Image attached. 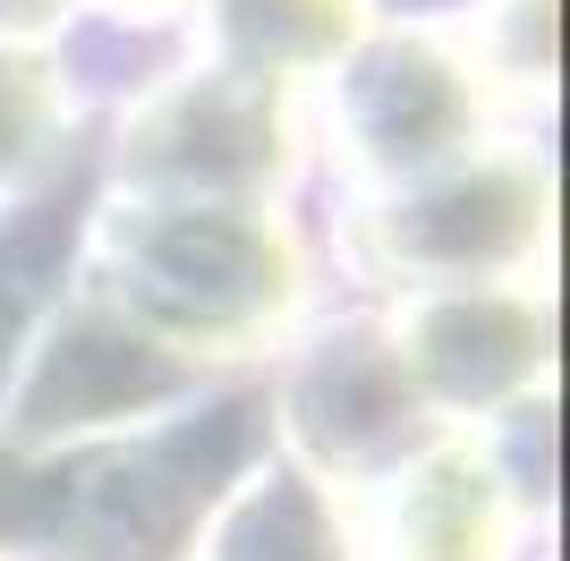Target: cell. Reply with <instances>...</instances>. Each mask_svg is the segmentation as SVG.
I'll list each match as a JSON object with an SVG mask.
<instances>
[{"mask_svg": "<svg viewBox=\"0 0 570 561\" xmlns=\"http://www.w3.org/2000/svg\"><path fill=\"white\" fill-rule=\"evenodd\" d=\"M256 443V409H205L170 425L154 451H102V460L26 485L0 502V537L18 528L51 561H170V544L222 502V476Z\"/></svg>", "mask_w": 570, "mask_h": 561, "instance_id": "cell-1", "label": "cell"}, {"mask_svg": "<svg viewBox=\"0 0 570 561\" xmlns=\"http://www.w3.org/2000/svg\"><path fill=\"white\" fill-rule=\"evenodd\" d=\"M111 280L137 306L128 332H145L163 357L238 341L298 298L289 238L247 205H163L111 222Z\"/></svg>", "mask_w": 570, "mask_h": 561, "instance_id": "cell-2", "label": "cell"}, {"mask_svg": "<svg viewBox=\"0 0 570 561\" xmlns=\"http://www.w3.org/2000/svg\"><path fill=\"white\" fill-rule=\"evenodd\" d=\"M546 222V179L537 163H485L443 179L434 196H409L401 213L375 222V256L401 273H434V280H469L485 289L494 264H520L537 247Z\"/></svg>", "mask_w": 570, "mask_h": 561, "instance_id": "cell-3", "label": "cell"}, {"mask_svg": "<svg viewBox=\"0 0 570 561\" xmlns=\"http://www.w3.org/2000/svg\"><path fill=\"white\" fill-rule=\"evenodd\" d=\"M537 366H546V332H537V306L520 289H452V298H426V315L401 332L409 392L460 400V409L511 400L520 383H537Z\"/></svg>", "mask_w": 570, "mask_h": 561, "instance_id": "cell-4", "label": "cell"}, {"mask_svg": "<svg viewBox=\"0 0 570 561\" xmlns=\"http://www.w3.org/2000/svg\"><path fill=\"white\" fill-rule=\"evenodd\" d=\"M350 119H357V154L375 170L443 163L469 137V69H452L426 43H383L350 77Z\"/></svg>", "mask_w": 570, "mask_h": 561, "instance_id": "cell-5", "label": "cell"}, {"mask_svg": "<svg viewBox=\"0 0 570 561\" xmlns=\"http://www.w3.org/2000/svg\"><path fill=\"white\" fill-rule=\"evenodd\" d=\"M520 511L511 485L476 443H434L426 460L401 476L392 502V561H511Z\"/></svg>", "mask_w": 570, "mask_h": 561, "instance_id": "cell-6", "label": "cell"}, {"mask_svg": "<svg viewBox=\"0 0 570 561\" xmlns=\"http://www.w3.org/2000/svg\"><path fill=\"white\" fill-rule=\"evenodd\" d=\"M222 561H341V544H333V528H324V502H315L307 476L264 485L256 502L230 519Z\"/></svg>", "mask_w": 570, "mask_h": 561, "instance_id": "cell-7", "label": "cell"}, {"mask_svg": "<svg viewBox=\"0 0 570 561\" xmlns=\"http://www.w3.org/2000/svg\"><path fill=\"white\" fill-rule=\"evenodd\" d=\"M230 35L282 77L298 60H324L357 35V0H230Z\"/></svg>", "mask_w": 570, "mask_h": 561, "instance_id": "cell-8", "label": "cell"}, {"mask_svg": "<svg viewBox=\"0 0 570 561\" xmlns=\"http://www.w3.org/2000/svg\"><path fill=\"white\" fill-rule=\"evenodd\" d=\"M51 119V69L35 51H0V163H26Z\"/></svg>", "mask_w": 570, "mask_h": 561, "instance_id": "cell-9", "label": "cell"}]
</instances>
